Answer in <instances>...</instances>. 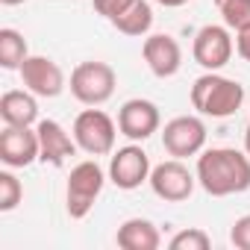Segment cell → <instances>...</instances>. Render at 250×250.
Wrapping results in <instances>:
<instances>
[{
  "instance_id": "1",
  "label": "cell",
  "mask_w": 250,
  "mask_h": 250,
  "mask_svg": "<svg viewBox=\"0 0 250 250\" xmlns=\"http://www.w3.org/2000/svg\"><path fill=\"white\" fill-rule=\"evenodd\" d=\"M197 186L212 197H229L250 188V156L235 147H209L197 156Z\"/></svg>"
},
{
  "instance_id": "2",
  "label": "cell",
  "mask_w": 250,
  "mask_h": 250,
  "mask_svg": "<svg viewBox=\"0 0 250 250\" xmlns=\"http://www.w3.org/2000/svg\"><path fill=\"white\" fill-rule=\"evenodd\" d=\"M191 106L203 118H232L244 106V85L218 71H206L191 85Z\"/></svg>"
},
{
  "instance_id": "3",
  "label": "cell",
  "mask_w": 250,
  "mask_h": 250,
  "mask_svg": "<svg viewBox=\"0 0 250 250\" xmlns=\"http://www.w3.org/2000/svg\"><path fill=\"white\" fill-rule=\"evenodd\" d=\"M106 186V171L94 162V159H85V162H77L68 174V186H65V209L74 221L85 218L91 209H94V200L100 197Z\"/></svg>"
},
{
  "instance_id": "4",
  "label": "cell",
  "mask_w": 250,
  "mask_h": 250,
  "mask_svg": "<svg viewBox=\"0 0 250 250\" xmlns=\"http://www.w3.org/2000/svg\"><path fill=\"white\" fill-rule=\"evenodd\" d=\"M77 147L88 156H106L115 150V136H118V124L97 106L83 109L74 118V130H71Z\"/></svg>"
},
{
  "instance_id": "5",
  "label": "cell",
  "mask_w": 250,
  "mask_h": 250,
  "mask_svg": "<svg viewBox=\"0 0 250 250\" xmlns=\"http://www.w3.org/2000/svg\"><path fill=\"white\" fill-rule=\"evenodd\" d=\"M71 94L83 103V106H103L112 94H115V85H118V77H115V68L106 65V62H80L74 71H71Z\"/></svg>"
},
{
  "instance_id": "6",
  "label": "cell",
  "mask_w": 250,
  "mask_h": 250,
  "mask_svg": "<svg viewBox=\"0 0 250 250\" xmlns=\"http://www.w3.org/2000/svg\"><path fill=\"white\" fill-rule=\"evenodd\" d=\"M232 50H235V42L227 24H206L194 33L191 56L203 71H221L232 59Z\"/></svg>"
},
{
  "instance_id": "7",
  "label": "cell",
  "mask_w": 250,
  "mask_h": 250,
  "mask_svg": "<svg viewBox=\"0 0 250 250\" xmlns=\"http://www.w3.org/2000/svg\"><path fill=\"white\" fill-rule=\"evenodd\" d=\"M206 145V124L197 115H177L165 124L162 130V147L174 159L197 156Z\"/></svg>"
},
{
  "instance_id": "8",
  "label": "cell",
  "mask_w": 250,
  "mask_h": 250,
  "mask_svg": "<svg viewBox=\"0 0 250 250\" xmlns=\"http://www.w3.org/2000/svg\"><path fill=\"white\" fill-rule=\"evenodd\" d=\"M147 183H150V188H153V194L159 200H165V203H183V200L191 197V191L197 186V174H191L183 165V159H168V162L153 165Z\"/></svg>"
},
{
  "instance_id": "9",
  "label": "cell",
  "mask_w": 250,
  "mask_h": 250,
  "mask_svg": "<svg viewBox=\"0 0 250 250\" xmlns=\"http://www.w3.org/2000/svg\"><path fill=\"white\" fill-rule=\"evenodd\" d=\"M150 171H153L150 156H147L145 147L136 145V142L127 145V147H121V150H115L112 159H109V180H112L121 191H133V188H139L142 183H147V180H150Z\"/></svg>"
},
{
  "instance_id": "10",
  "label": "cell",
  "mask_w": 250,
  "mask_h": 250,
  "mask_svg": "<svg viewBox=\"0 0 250 250\" xmlns=\"http://www.w3.org/2000/svg\"><path fill=\"white\" fill-rule=\"evenodd\" d=\"M162 124L159 106L145 97H133L118 109V133L130 142H147Z\"/></svg>"
},
{
  "instance_id": "11",
  "label": "cell",
  "mask_w": 250,
  "mask_h": 250,
  "mask_svg": "<svg viewBox=\"0 0 250 250\" xmlns=\"http://www.w3.org/2000/svg\"><path fill=\"white\" fill-rule=\"evenodd\" d=\"M18 74L24 88H30L36 97H59L65 91V74L50 56H27Z\"/></svg>"
},
{
  "instance_id": "12",
  "label": "cell",
  "mask_w": 250,
  "mask_h": 250,
  "mask_svg": "<svg viewBox=\"0 0 250 250\" xmlns=\"http://www.w3.org/2000/svg\"><path fill=\"white\" fill-rule=\"evenodd\" d=\"M0 162L6 168H30L39 162V133L33 127H3L0 133Z\"/></svg>"
},
{
  "instance_id": "13",
  "label": "cell",
  "mask_w": 250,
  "mask_h": 250,
  "mask_svg": "<svg viewBox=\"0 0 250 250\" xmlns=\"http://www.w3.org/2000/svg\"><path fill=\"white\" fill-rule=\"evenodd\" d=\"M142 56H145L150 74L159 80H168L183 68V47L174 36H165V33L147 36L142 44Z\"/></svg>"
},
{
  "instance_id": "14",
  "label": "cell",
  "mask_w": 250,
  "mask_h": 250,
  "mask_svg": "<svg viewBox=\"0 0 250 250\" xmlns=\"http://www.w3.org/2000/svg\"><path fill=\"white\" fill-rule=\"evenodd\" d=\"M36 133H39V162H44V165L59 168L68 162V156H74L80 150L74 136H68L65 127L53 118H42L36 124Z\"/></svg>"
},
{
  "instance_id": "15",
  "label": "cell",
  "mask_w": 250,
  "mask_h": 250,
  "mask_svg": "<svg viewBox=\"0 0 250 250\" xmlns=\"http://www.w3.org/2000/svg\"><path fill=\"white\" fill-rule=\"evenodd\" d=\"M0 118L9 127H33L39 124V97L30 88H12L0 97Z\"/></svg>"
},
{
  "instance_id": "16",
  "label": "cell",
  "mask_w": 250,
  "mask_h": 250,
  "mask_svg": "<svg viewBox=\"0 0 250 250\" xmlns=\"http://www.w3.org/2000/svg\"><path fill=\"white\" fill-rule=\"evenodd\" d=\"M115 241L124 250H156L162 244V232L147 218H127V221L118 227Z\"/></svg>"
},
{
  "instance_id": "17",
  "label": "cell",
  "mask_w": 250,
  "mask_h": 250,
  "mask_svg": "<svg viewBox=\"0 0 250 250\" xmlns=\"http://www.w3.org/2000/svg\"><path fill=\"white\" fill-rule=\"evenodd\" d=\"M109 24H112L118 33H124V36L142 39V36H147L150 27H153V9H150L147 0H130V3L124 6Z\"/></svg>"
},
{
  "instance_id": "18",
  "label": "cell",
  "mask_w": 250,
  "mask_h": 250,
  "mask_svg": "<svg viewBox=\"0 0 250 250\" xmlns=\"http://www.w3.org/2000/svg\"><path fill=\"white\" fill-rule=\"evenodd\" d=\"M27 56H30V47H27V39L18 30H12V27L0 30V65L6 71H18Z\"/></svg>"
},
{
  "instance_id": "19",
  "label": "cell",
  "mask_w": 250,
  "mask_h": 250,
  "mask_svg": "<svg viewBox=\"0 0 250 250\" xmlns=\"http://www.w3.org/2000/svg\"><path fill=\"white\" fill-rule=\"evenodd\" d=\"M221 21L232 30V33H244L250 30V0H212Z\"/></svg>"
},
{
  "instance_id": "20",
  "label": "cell",
  "mask_w": 250,
  "mask_h": 250,
  "mask_svg": "<svg viewBox=\"0 0 250 250\" xmlns=\"http://www.w3.org/2000/svg\"><path fill=\"white\" fill-rule=\"evenodd\" d=\"M24 200V186L12 171H0V212H12Z\"/></svg>"
},
{
  "instance_id": "21",
  "label": "cell",
  "mask_w": 250,
  "mask_h": 250,
  "mask_svg": "<svg viewBox=\"0 0 250 250\" xmlns=\"http://www.w3.org/2000/svg\"><path fill=\"white\" fill-rule=\"evenodd\" d=\"M168 247L171 250H209L212 247V238L200 227H188V229L174 232V238L168 241Z\"/></svg>"
},
{
  "instance_id": "22",
  "label": "cell",
  "mask_w": 250,
  "mask_h": 250,
  "mask_svg": "<svg viewBox=\"0 0 250 250\" xmlns=\"http://www.w3.org/2000/svg\"><path fill=\"white\" fill-rule=\"evenodd\" d=\"M229 241H232L238 250H250V215H241V218L232 224Z\"/></svg>"
},
{
  "instance_id": "23",
  "label": "cell",
  "mask_w": 250,
  "mask_h": 250,
  "mask_svg": "<svg viewBox=\"0 0 250 250\" xmlns=\"http://www.w3.org/2000/svg\"><path fill=\"white\" fill-rule=\"evenodd\" d=\"M130 3V0H94V12L97 15H103L106 21H112L124 6H127Z\"/></svg>"
},
{
  "instance_id": "24",
  "label": "cell",
  "mask_w": 250,
  "mask_h": 250,
  "mask_svg": "<svg viewBox=\"0 0 250 250\" xmlns=\"http://www.w3.org/2000/svg\"><path fill=\"white\" fill-rule=\"evenodd\" d=\"M235 53H238L244 62H250V30L235 33Z\"/></svg>"
},
{
  "instance_id": "25",
  "label": "cell",
  "mask_w": 250,
  "mask_h": 250,
  "mask_svg": "<svg viewBox=\"0 0 250 250\" xmlns=\"http://www.w3.org/2000/svg\"><path fill=\"white\" fill-rule=\"evenodd\" d=\"M159 6H165V9H177V6H186L188 0H156Z\"/></svg>"
},
{
  "instance_id": "26",
  "label": "cell",
  "mask_w": 250,
  "mask_h": 250,
  "mask_svg": "<svg viewBox=\"0 0 250 250\" xmlns=\"http://www.w3.org/2000/svg\"><path fill=\"white\" fill-rule=\"evenodd\" d=\"M244 153H247V156H250V127H247V130H244Z\"/></svg>"
},
{
  "instance_id": "27",
  "label": "cell",
  "mask_w": 250,
  "mask_h": 250,
  "mask_svg": "<svg viewBox=\"0 0 250 250\" xmlns=\"http://www.w3.org/2000/svg\"><path fill=\"white\" fill-rule=\"evenodd\" d=\"M3 6H21V3H27V0H0Z\"/></svg>"
}]
</instances>
